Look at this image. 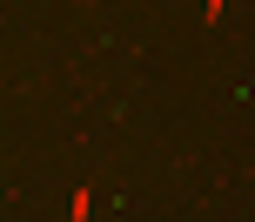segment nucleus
Here are the masks:
<instances>
[{
  "mask_svg": "<svg viewBox=\"0 0 255 222\" xmlns=\"http://www.w3.org/2000/svg\"><path fill=\"white\" fill-rule=\"evenodd\" d=\"M222 7H229V0H208V7H202V20H222Z\"/></svg>",
  "mask_w": 255,
  "mask_h": 222,
  "instance_id": "f257e3e1",
  "label": "nucleus"
}]
</instances>
